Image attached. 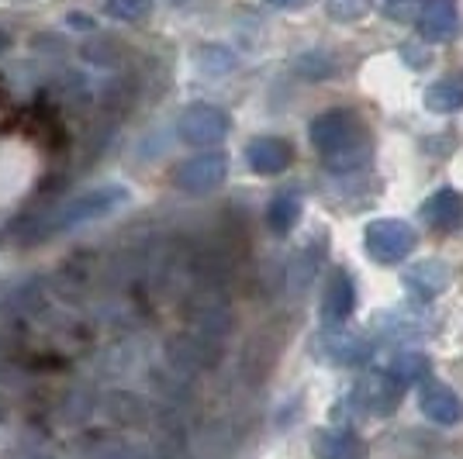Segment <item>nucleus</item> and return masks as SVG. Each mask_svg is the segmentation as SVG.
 Instances as JSON below:
<instances>
[{"instance_id":"f257e3e1","label":"nucleus","mask_w":463,"mask_h":459,"mask_svg":"<svg viewBox=\"0 0 463 459\" xmlns=\"http://www.w3.org/2000/svg\"><path fill=\"white\" fill-rule=\"evenodd\" d=\"M308 138L332 173H353L370 163L367 125L349 108H332L311 117Z\"/></svg>"},{"instance_id":"f03ea898","label":"nucleus","mask_w":463,"mask_h":459,"mask_svg":"<svg viewBox=\"0 0 463 459\" xmlns=\"http://www.w3.org/2000/svg\"><path fill=\"white\" fill-rule=\"evenodd\" d=\"M132 204V191L125 183H100V187H90V191L77 193L73 201H66L62 208L45 221L42 235H59V231H73L87 221H100L115 211L128 208Z\"/></svg>"},{"instance_id":"7ed1b4c3","label":"nucleus","mask_w":463,"mask_h":459,"mask_svg":"<svg viewBox=\"0 0 463 459\" xmlns=\"http://www.w3.org/2000/svg\"><path fill=\"white\" fill-rule=\"evenodd\" d=\"M364 246L367 256L381 267H394L405 263L408 256L419 246V231L411 229L402 218H377L364 229Z\"/></svg>"},{"instance_id":"20e7f679","label":"nucleus","mask_w":463,"mask_h":459,"mask_svg":"<svg viewBox=\"0 0 463 459\" xmlns=\"http://www.w3.org/2000/svg\"><path fill=\"white\" fill-rule=\"evenodd\" d=\"M405 398V383H398L387 370H377L349 390V404L364 415H373V418H387L398 411V404Z\"/></svg>"},{"instance_id":"39448f33","label":"nucleus","mask_w":463,"mask_h":459,"mask_svg":"<svg viewBox=\"0 0 463 459\" xmlns=\"http://www.w3.org/2000/svg\"><path fill=\"white\" fill-rule=\"evenodd\" d=\"M176 132L187 145L204 149V145H218L232 132V117L214 104H191L176 121Z\"/></svg>"},{"instance_id":"423d86ee","label":"nucleus","mask_w":463,"mask_h":459,"mask_svg":"<svg viewBox=\"0 0 463 459\" xmlns=\"http://www.w3.org/2000/svg\"><path fill=\"white\" fill-rule=\"evenodd\" d=\"M225 176H229V155L225 153H201L187 159V163H180L174 173V183L180 187L184 193H212L218 191L222 183H225Z\"/></svg>"},{"instance_id":"0eeeda50","label":"nucleus","mask_w":463,"mask_h":459,"mask_svg":"<svg viewBox=\"0 0 463 459\" xmlns=\"http://www.w3.org/2000/svg\"><path fill=\"white\" fill-rule=\"evenodd\" d=\"M322 360L332 366H343V370H356V366H367L373 356V342L367 335H356L346 328H328L318 342Z\"/></svg>"},{"instance_id":"6e6552de","label":"nucleus","mask_w":463,"mask_h":459,"mask_svg":"<svg viewBox=\"0 0 463 459\" xmlns=\"http://www.w3.org/2000/svg\"><path fill=\"white\" fill-rule=\"evenodd\" d=\"M356 311V284L346 269H335L328 276L326 290H322V304H318V318L326 328H339L349 322V314Z\"/></svg>"},{"instance_id":"1a4fd4ad","label":"nucleus","mask_w":463,"mask_h":459,"mask_svg":"<svg viewBox=\"0 0 463 459\" xmlns=\"http://www.w3.org/2000/svg\"><path fill=\"white\" fill-rule=\"evenodd\" d=\"M415 24H419V35H422L429 45H439V42L457 39V32H460L457 0H422Z\"/></svg>"},{"instance_id":"9d476101","label":"nucleus","mask_w":463,"mask_h":459,"mask_svg":"<svg viewBox=\"0 0 463 459\" xmlns=\"http://www.w3.org/2000/svg\"><path fill=\"white\" fill-rule=\"evenodd\" d=\"M419 407H422V415L432 425H443V428H453V425H460L463 421V401L460 394L453 390V387H446L439 380H429L422 383V390H419Z\"/></svg>"},{"instance_id":"9b49d317","label":"nucleus","mask_w":463,"mask_h":459,"mask_svg":"<svg viewBox=\"0 0 463 459\" xmlns=\"http://www.w3.org/2000/svg\"><path fill=\"white\" fill-rule=\"evenodd\" d=\"M246 163L260 176H277V173H284L294 163V149L280 135H260L246 145Z\"/></svg>"},{"instance_id":"f8f14e48","label":"nucleus","mask_w":463,"mask_h":459,"mask_svg":"<svg viewBox=\"0 0 463 459\" xmlns=\"http://www.w3.org/2000/svg\"><path fill=\"white\" fill-rule=\"evenodd\" d=\"M449 280H453V273H449V267H446L443 259H419V263L405 267V273H402L405 290H411V294L422 297V301L439 297V294L449 287Z\"/></svg>"},{"instance_id":"ddd939ff","label":"nucleus","mask_w":463,"mask_h":459,"mask_svg":"<svg viewBox=\"0 0 463 459\" xmlns=\"http://www.w3.org/2000/svg\"><path fill=\"white\" fill-rule=\"evenodd\" d=\"M422 221L436 231H457L463 225V197L453 187H439L422 201Z\"/></svg>"},{"instance_id":"4468645a","label":"nucleus","mask_w":463,"mask_h":459,"mask_svg":"<svg viewBox=\"0 0 463 459\" xmlns=\"http://www.w3.org/2000/svg\"><path fill=\"white\" fill-rule=\"evenodd\" d=\"M311 453L318 459H364L367 456V442L349 428H322L311 439Z\"/></svg>"},{"instance_id":"2eb2a0df","label":"nucleus","mask_w":463,"mask_h":459,"mask_svg":"<svg viewBox=\"0 0 463 459\" xmlns=\"http://www.w3.org/2000/svg\"><path fill=\"white\" fill-rule=\"evenodd\" d=\"M373 328H377V335L384 339V342H415V339H422L425 332V322L422 318H415V314H405V311H384L381 318H373Z\"/></svg>"},{"instance_id":"dca6fc26","label":"nucleus","mask_w":463,"mask_h":459,"mask_svg":"<svg viewBox=\"0 0 463 459\" xmlns=\"http://www.w3.org/2000/svg\"><path fill=\"white\" fill-rule=\"evenodd\" d=\"M422 104L429 115H457L463 111V77H443L425 87Z\"/></svg>"},{"instance_id":"f3484780","label":"nucleus","mask_w":463,"mask_h":459,"mask_svg":"<svg viewBox=\"0 0 463 459\" xmlns=\"http://www.w3.org/2000/svg\"><path fill=\"white\" fill-rule=\"evenodd\" d=\"M301 211H305V201L298 191H280L267 204V229L273 235H290L294 225L301 221Z\"/></svg>"},{"instance_id":"a211bd4d","label":"nucleus","mask_w":463,"mask_h":459,"mask_svg":"<svg viewBox=\"0 0 463 459\" xmlns=\"http://www.w3.org/2000/svg\"><path fill=\"white\" fill-rule=\"evenodd\" d=\"M384 370L398 383H405V387L408 383H425L432 377V363H429V356L419 352V349H402V352H394Z\"/></svg>"},{"instance_id":"6ab92c4d","label":"nucleus","mask_w":463,"mask_h":459,"mask_svg":"<svg viewBox=\"0 0 463 459\" xmlns=\"http://www.w3.org/2000/svg\"><path fill=\"white\" fill-rule=\"evenodd\" d=\"M326 11L332 21L353 24V21H364L373 11V0H326Z\"/></svg>"},{"instance_id":"aec40b11","label":"nucleus","mask_w":463,"mask_h":459,"mask_svg":"<svg viewBox=\"0 0 463 459\" xmlns=\"http://www.w3.org/2000/svg\"><path fill=\"white\" fill-rule=\"evenodd\" d=\"M104 11L115 21H142L153 14V0H104Z\"/></svg>"},{"instance_id":"412c9836","label":"nucleus","mask_w":463,"mask_h":459,"mask_svg":"<svg viewBox=\"0 0 463 459\" xmlns=\"http://www.w3.org/2000/svg\"><path fill=\"white\" fill-rule=\"evenodd\" d=\"M294 70L305 80H326L335 73V62H332L326 52H305V56L294 62Z\"/></svg>"},{"instance_id":"4be33fe9","label":"nucleus","mask_w":463,"mask_h":459,"mask_svg":"<svg viewBox=\"0 0 463 459\" xmlns=\"http://www.w3.org/2000/svg\"><path fill=\"white\" fill-rule=\"evenodd\" d=\"M197 62H201L204 73H229L232 66H235V56H232V49H225V45H204Z\"/></svg>"},{"instance_id":"5701e85b","label":"nucleus","mask_w":463,"mask_h":459,"mask_svg":"<svg viewBox=\"0 0 463 459\" xmlns=\"http://www.w3.org/2000/svg\"><path fill=\"white\" fill-rule=\"evenodd\" d=\"M419 0H381V14L394 24H408L411 18H419Z\"/></svg>"},{"instance_id":"b1692460","label":"nucleus","mask_w":463,"mask_h":459,"mask_svg":"<svg viewBox=\"0 0 463 459\" xmlns=\"http://www.w3.org/2000/svg\"><path fill=\"white\" fill-rule=\"evenodd\" d=\"M66 24L77 28V32H90V28H97V21L90 18V14H80V11H70V14H66Z\"/></svg>"},{"instance_id":"393cba45","label":"nucleus","mask_w":463,"mask_h":459,"mask_svg":"<svg viewBox=\"0 0 463 459\" xmlns=\"http://www.w3.org/2000/svg\"><path fill=\"white\" fill-rule=\"evenodd\" d=\"M270 7H277V11H298V7H305L308 0H267Z\"/></svg>"},{"instance_id":"a878e982","label":"nucleus","mask_w":463,"mask_h":459,"mask_svg":"<svg viewBox=\"0 0 463 459\" xmlns=\"http://www.w3.org/2000/svg\"><path fill=\"white\" fill-rule=\"evenodd\" d=\"M104 459H146L142 453H136V449H115L111 456H104Z\"/></svg>"},{"instance_id":"bb28decb","label":"nucleus","mask_w":463,"mask_h":459,"mask_svg":"<svg viewBox=\"0 0 463 459\" xmlns=\"http://www.w3.org/2000/svg\"><path fill=\"white\" fill-rule=\"evenodd\" d=\"M7 45H11V35H7V32H4V28H0V52H4V49H7Z\"/></svg>"}]
</instances>
